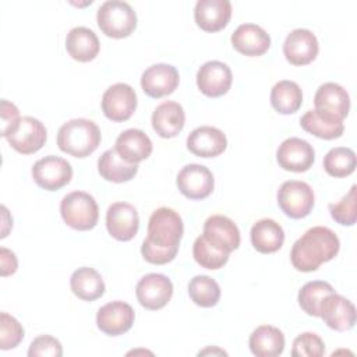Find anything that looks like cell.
<instances>
[{"label":"cell","mask_w":357,"mask_h":357,"mask_svg":"<svg viewBox=\"0 0 357 357\" xmlns=\"http://www.w3.org/2000/svg\"><path fill=\"white\" fill-rule=\"evenodd\" d=\"M184 233L181 216L172 208H158L148 220L146 238L142 241L141 254L149 264L165 265L177 255Z\"/></svg>","instance_id":"6da1fadb"},{"label":"cell","mask_w":357,"mask_h":357,"mask_svg":"<svg viewBox=\"0 0 357 357\" xmlns=\"http://www.w3.org/2000/svg\"><path fill=\"white\" fill-rule=\"evenodd\" d=\"M340 248L339 237L325 226H314L297 238L290 251V261L300 272L317 271L324 262L333 259Z\"/></svg>","instance_id":"7a4b0ae2"},{"label":"cell","mask_w":357,"mask_h":357,"mask_svg":"<svg viewBox=\"0 0 357 357\" xmlns=\"http://www.w3.org/2000/svg\"><path fill=\"white\" fill-rule=\"evenodd\" d=\"M102 139L96 123L88 119H73L64 123L57 132L59 148L74 156L86 158L96 151Z\"/></svg>","instance_id":"3957f363"},{"label":"cell","mask_w":357,"mask_h":357,"mask_svg":"<svg viewBox=\"0 0 357 357\" xmlns=\"http://www.w3.org/2000/svg\"><path fill=\"white\" fill-rule=\"evenodd\" d=\"M96 21L106 36L121 39L134 32L137 26V14L127 1L107 0L98 8Z\"/></svg>","instance_id":"277c9868"},{"label":"cell","mask_w":357,"mask_h":357,"mask_svg":"<svg viewBox=\"0 0 357 357\" xmlns=\"http://www.w3.org/2000/svg\"><path fill=\"white\" fill-rule=\"evenodd\" d=\"M60 213L67 226L79 231L93 229L99 219L98 204L85 191H73L64 195L60 202Z\"/></svg>","instance_id":"5b68a950"},{"label":"cell","mask_w":357,"mask_h":357,"mask_svg":"<svg viewBox=\"0 0 357 357\" xmlns=\"http://www.w3.org/2000/svg\"><path fill=\"white\" fill-rule=\"evenodd\" d=\"M314 191L305 181L287 180L278 190V205L291 219L308 216L314 208Z\"/></svg>","instance_id":"8992f818"},{"label":"cell","mask_w":357,"mask_h":357,"mask_svg":"<svg viewBox=\"0 0 357 357\" xmlns=\"http://www.w3.org/2000/svg\"><path fill=\"white\" fill-rule=\"evenodd\" d=\"M31 173L36 185L46 191L60 190L73 178V167L70 162L56 155H47L36 160Z\"/></svg>","instance_id":"52a82bcc"},{"label":"cell","mask_w":357,"mask_h":357,"mask_svg":"<svg viewBox=\"0 0 357 357\" xmlns=\"http://www.w3.org/2000/svg\"><path fill=\"white\" fill-rule=\"evenodd\" d=\"M137 109V93L126 82L110 85L102 96V110L112 121L128 120Z\"/></svg>","instance_id":"ba28073f"},{"label":"cell","mask_w":357,"mask_h":357,"mask_svg":"<svg viewBox=\"0 0 357 357\" xmlns=\"http://www.w3.org/2000/svg\"><path fill=\"white\" fill-rule=\"evenodd\" d=\"M135 294L144 308L160 310L173 296V283L166 275L148 273L138 280Z\"/></svg>","instance_id":"9c48e42d"},{"label":"cell","mask_w":357,"mask_h":357,"mask_svg":"<svg viewBox=\"0 0 357 357\" xmlns=\"http://www.w3.org/2000/svg\"><path fill=\"white\" fill-rule=\"evenodd\" d=\"M176 183L180 192L188 199H204L212 194L215 187L212 172L198 163H190L181 167Z\"/></svg>","instance_id":"30bf717a"},{"label":"cell","mask_w":357,"mask_h":357,"mask_svg":"<svg viewBox=\"0 0 357 357\" xmlns=\"http://www.w3.org/2000/svg\"><path fill=\"white\" fill-rule=\"evenodd\" d=\"M47 139V131L43 123L32 116L21 117L17 128L7 137L13 149L22 155L38 152Z\"/></svg>","instance_id":"8fae6325"},{"label":"cell","mask_w":357,"mask_h":357,"mask_svg":"<svg viewBox=\"0 0 357 357\" xmlns=\"http://www.w3.org/2000/svg\"><path fill=\"white\" fill-rule=\"evenodd\" d=\"M315 110L332 120L343 121L350 110V96L347 91L336 82L319 85L314 95Z\"/></svg>","instance_id":"7c38bea8"},{"label":"cell","mask_w":357,"mask_h":357,"mask_svg":"<svg viewBox=\"0 0 357 357\" xmlns=\"http://www.w3.org/2000/svg\"><path fill=\"white\" fill-rule=\"evenodd\" d=\"M276 160L282 169L301 173L307 172L314 165L315 151L308 141L290 137L279 145L276 151Z\"/></svg>","instance_id":"4fadbf2b"},{"label":"cell","mask_w":357,"mask_h":357,"mask_svg":"<svg viewBox=\"0 0 357 357\" xmlns=\"http://www.w3.org/2000/svg\"><path fill=\"white\" fill-rule=\"evenodd\" d=\"M135 312L128 303L116 300L102 305L96 312L98 328L109 336H120L128 332L134 324Z\"/></svg>","instance_id":"5bb4252c"},{"label":"cell","mask_w":357,"mask_h":357,"mask_svg":"<svg viewBox=\"0 0 357 357\" xmlns=\"http://www.w3.org/2000/svg\"><path fill=\"white\" fill-rule=\"evenodd\" d=\"M106 227L109 234L119 241L134 238L139 227L135 206L128 202H113L106 211Z\"/></svg>","instance_id":"9a60e30c"},{"label":"cell","mask_w":357,"mask_h":357,"mask_svg":"<svg viewBox=\"0 0 357 357\" xmlns=\"http://www.w3.org/2000/svg\"><path fill=\"white\" fill-rule=\"evenodd\" d=\"M233 74L230 67L218 60L204 63L197 73V85L199 91L209 98H219L230 89Z\"/></svg>","instance_id":"2e32d148"},{"label":"cell","mask_w":357,"mask_h":357,"mask_svg":"<svg viewBox=\"0 0 357 357\" xmlns=\"http://www.w3.org/2000/svg\"><path fill=\"white\" fill-rule=\"evenodd\" d=\"M319 50L317 36L305 28L293 29L284 39L283 54L293 66H305L315 60Z\"/></svg>","instance_id":"e0dca14e"},{"label":"cell","mask_w":357,"mask_h":357,"mask_svg":"<svg viewBox=\"0 0 357 357\" xmlns=\"http://www.w3.org/2000/svg\"><path fill=\"white\" fill-rule=\"evenodd\" d=\"M180 75L176 67L166 63L149 66L141 75V88L151 98H162L174 92Z\"/></svg>","instance_id":"ac0fdd59"},{"label":"cell","mask_w":357,"mask_h":357,"mask_svg":"<svg viewBox=\"0 0 357 357\" xmlns=\"http://www.w3.org/2000/svg\"><path fill=\"white\" fill-rule=\"evenodd\" d=\"M319 317L333 331H350L356 324V307L346 297L332 293L324 300Z\"/></svg>","instance_id":"d6986e66"},{"label":"cell","mask_w":357,"mask_h":357,"mask_svg":"<svg viewBox=\"0 0 357 357\" xmlns=\"http://www.w3.org/2000/svg\"><path fill=\"white\" fill-rule=\"evenodd\" d=\"M227 146V138L222 130L212 126L194 128L187 137V148L199 158H215L223 153Z\"/></svg>","instance_id":"ffe728a7"},{"label":"cell","mask_w":357,"mask_h":357,"mask_svg":"<svg viewBox=\"0 0 357 357\" xmlns=\"http://www.w3.org/2000/svg\"><path fill=\"white\" fill-rule=\"evenodd\" d=\"M208 241L229 254L240 245V230L237 225L225 215H212L204 223V233Z\"/></svg>","instance_id":"44dd1931"},{"label":"cell","mask_w":357,"mask_h":357,"mask_svg":"<svg viewBox=\"0 0 357 357\" xmlns=\"http://www.w3.org/2000/svg\"><path fill=\"white\" fill-rule=\"evenodd\" d=\"M230 40L238 53L250 57L262 56L271 46L269 33L259 25L251 22L238 25L231 33Z\"/></svg>","instance_id":"7402d4cb"},{"label":"cell","mask_w":357,"mask_h":357,"mask_svg":"<svg viewBox=\"0 0 357 357\" xmlns=\"http://www.w3.org/2000/svg\"><path fill=\"white\" fill-rule=\"evenodd\" d=\"M231 17V3L229 0H198L194 8L197 25L206 32L223 29Z\"/></svg>","instance_id":"603a6c76"},{"label":"cell","mask_w":357,"mask_h":357,"mask_svg":"<svg viewBox=\"0 0 357 357\" xmlns=\"http://www.w3.org/2000/svg\"><path fill=\"white\" fill-rule=\"evenodd\" d=\"M152 128L162 138H173L181 132L185 123L183 106L174 100H166L158 105L151 117Z\"/></svg>","instance_id":"cb8c5ba5"},{"label":"cell","mask_w":357,"mask_h":357,"mask_svg":"<svg viewBox=\"0 0 357 357\" xmlns=\"http://www.w3.org/2000/svg\"><path fill=\"white\" fill-rule=\"evenodd\" d=\"M114 149L126 162L139 163L152 153V141L142 130L128 128L117 137Z\"/></svg>","instance_id":"d4e9b609"},{"label":"cell","mask_w":357,"mask_h":357,"mask_svg":"<svg viewBox=\"0 0 357 357\" xmlns=\"http://www.w3.org/2000/svg\"><path fill=\"white\" fill-rule=\"evenodd\" d=\"M99 39L96 33L86 26H75L66 36V50L77 61L86 63L99 53Z\"/></svg>","instance_id":"484cf974"},{"label":"cell","mask_w":357,"mask_h":357,"mask_svg":"<svg viewBox=\"0 0 357 357\" xmlns=\"http://www.w3.org/2000/svg\"><path fill=\"white\" fill-rule=\"evenodd\" d=\"M248 344L257 357H276L284 350V335L276 326L261 325L250 335Z\"/></svg>","instance_id":"4316f807"},{"label":"cell","mask_w":357,"mask_h":357,"mask_svg":"<svg viewBox=\"0 0 357 357\" xmlns=\"http://www.w3.org/2000/svg\"><path fill=\"white\" fill-rule=\"evenodd\" d=\"M250 237L252 247L258 252L272 254L283 245L284 231L273 219H261L252 225Z\"/></svg>","instance_id":"83f0119b"},{"label":"cell","mask_w":357,"mask_h":357,"mask_svg":"<svg viewBox=\"0 0 357 357\" xmlns=\"http://www.w3.org/2000/svg\"><path fill=\"white\" fill-rule=\"evenodd\" d=\"M99 174L112 183H126L138 173V163L126 162L114 148L105 151L98 159Z\"/></svg>","instance_id":"f1b7e54d"},{"label":"cell","mask_w":357,"mask_h":357,"mask_svg":"<svg viewBox=\"0 0 357 357\" xmlns=\"http://www.w3.org/2000/svg\"><path fill=\"white\" fill-rule=\"evenodd\" d=\"M70 287L71 291L84 301H93L105 293V282L100 273L89 266H81L73 272Z\"/></svg>","instance_id":"f546056e"},{"label":"cell","mask_w":357,"mask_h":357,"mask_svg":"<svg viewBox=\"0 0 357 357\" xmlns=\"http://www.w3.org/2000/svg\"><path fill=\"white\" fill-rule=\"evenodd\" d=\"M303 103V92L297 82L282 79L271 91V105L280 114L296 113Z\"/></svg>","instance_id":"4dcf8cb0"},{"label":"cell","mask_w":357,"mask_h":357,"mask_svg":"<svg viewBox=\"0 0 357 357\" xmlns=\"http://www.w3.org/2000/svg\"><path fill=\"white\" fill-rule=\"evenodd\" d=\"M300 126L304 131L322 138V139H335L342 137L344 131L343 121L332 120L321 113H318L315 109H311L305 112L300 119Z\"/></svg>","instance_id":"1f68e13d"},{"label":"cell","mask_w":357,"mask_h":357,"mask_svg":"<svg viewBox=\"0 0 357 357\" xmlns=\"http://www.w3.org/2000/svg\"><path fill=\"white\" fill-rule=\"evenodd\" d=\"M335 293L331 283L324 280H311L307 282L300 290H298V305L301 310L311 317H319L321 315V307L324 300Z\"/></svg>","instance_id":"d6a6232c"},{"label":"cell","mask_w":357,"mask_h":357,"mask_svg":"<svg viewBox=\"0 0 357 357\" xmlns=\"http://www.w3.org/2000/svg\"><path fill=\"white\" fill-rule=\"evenodd\" d=\"M188 296L194 304L209 308L218 304L220 298V286L211 276L197 275L188 283Z\"/></svg>","instance_id":"836d02e7"},{"label":"cell","mask_w":357,"mask_h":357,"mask_svg":"<svg viewBox=\"0 0 357 357\" xmlns=\"http://www.w3.org/2000/svg\"><path fill=\"white\" fill-rule=\"evenodd\" d=\"M356 153L351 148H332L324 158V169L332 177H346L356 169Z\"/></svg>","instance_id":"e575fe53"},{"label":"cell","mask_w":357,"mask_h":357,"mask_svg":"<svg viewBox=\"0 0 357 357\" xmlns=\"http://www.w3.org/2000/svg\"><path fill=\"white\" fill-rule=\"evenodd\" d=\"M192 255L197 264L206 269H219L229 261V252L213 245L206 240L204 234L195 238L192 245Z\"/></svg>","instance_id":"d590c367"},{"label":"cell","mask_w":357,"mask_h":357,"mask_svg":"<svg viewBox=\"0 0 357 357\" xmlns=\"http://www.w3.org/2000/svg\"><path fill=\"white\" fill-rule=\"evenodd\" d=\"M329 212L335 222L342 226H353L356 223V185L336 204H329Z\"/></svg>","instance_id":"8d00e7d4"},{"label":"cell","mask_w":357,"mask_h":357,"mask_svg":"<svg viewBox=\"0 0 357 357\" xmlns=\"http://www.w3.org/2000/svg\"><path fill=\"white\" fill-rule=\"evenodd\" d=\"M24 339L22 325L10 314H0V349L10 350L17 347Z\"/></svg>","instance_id":"74e56055"},{"label":"cell","mask_w":357,"mask_h":357,"mask_svg":"<svg viewBox=\"0 0 357 357\" xmlns=\"http://www.w3.org/2000/svg\"><path fill=\"white\" fill-rule=\"evenodd\" d=\"M325 354L324 340L312 332H304L293 340V357H321Z\"/></svg>","instance_id":"f35d334b"},{"label":"cell","mask_w":357,"mask_h":357,"mask_svg":"<svg viewBox=\"0 0 357 357\" xmlns=\"http://www.w3.org/2000/svg\"><path fill=\"white\" fill-rule=\"evenodd\" d=\"M28 356L29 357H43V356L60 357L63 356V347L56 337L50 335H40L31 342L28 349Z\"/></svg>","instance_id":"ab89813d"},{"label":"cell","mask_w":357,"mask_h":357,"mask_svg":"<svg viewBox=\"0 0 357 357\" xmlns=\"http://www.w3.org/2000/svg\"><path fill=\"white\" fill-rule=\"evenodd\" d=\"M0 114H1V137L7 138L17 128L21 120L20 110L14 103L8 102L7 99H1Z\"/></svg>","instance_id":"60d3db41"},{"label":"cell","mask_w":357,"mask_h":357,"mask_svg":"<svg viewBox=\"0 0 357 357\" xmlns=\"http://www.w3.org/2000/svg\"><path fill=\"white\" fill-rule=\"evenodd\" d=\"M0 265H1V276H8L15 273L18 268L17 257L13 251L6 247L0 248Z\"/></svg>","instance_id":"b9f144b4"},{"label":"cell","mask_w":357,"mask_h":357,"mask_svg":"<svg viewBox=\"0 0 357 357\" xmlns=\"http://www.w3.org/2000/svg\"><path fill=\"white\" fill-rule=\"evenodd\" d=\"M209 353H212V354H213V353H218V354H225V356L227 354L226 351H223V350H219V349H216V350H212V349H206V350H202V351H199V356H201V354H209Z\"/></svg>","instance_id":"7bdbcfd3"}]
</instances>
